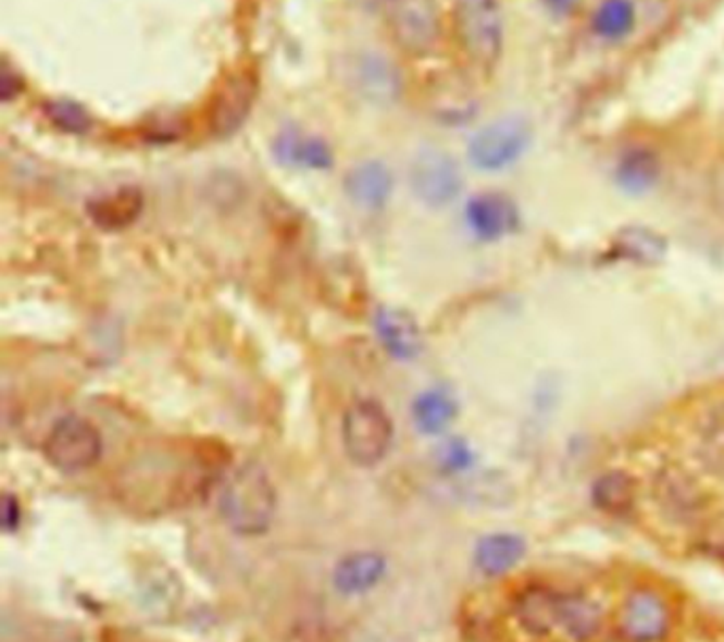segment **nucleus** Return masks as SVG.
I'll return each instance as SVG.
<instances>
[{
  "label": "nucleus",
  "mask_w": 724,
  "mask_h": 642,
  "mask_svg": "<svg viewBox=\"0 0 724 642\" xmlns=\"http://www.w3.org/2000/svg\"><path fill=\"white\" fill-rule=\"evenodd\" d=\"M46 456L53 468L66 474L90 470L102 456V436L88 419L79 415H66L51 428L47 436Z\"/></svg>",
  "instance_id": "39448f33"
},
{
  "label": "nucleus",
  "mask_w": 724,
  "mask_h": 642,
  "mask_svg": "<svg viewBox=\"0 0 724 642\" xmlns=\"http://www.w3.org/2000/svg\"><path fill=\"white\" fill-rule=\"evenodd\" d=\"M532 124L521 115H505L480 128L467 147L470 162L485 173L512 166L532 145Z\"/></svg>",
  "instance_id": "20e7f679"
},
{
  "label": "nucleus",
  "mask_w": 724,
  "mask_h": 642,
  "mask_svg": "<svg viewBox=\"0 0 724 642\" xmlns=\"http://www.w3.org/2000/svg\"><path fill=\"white\" fill-rule=\"evenodd\" d=\"M258 75L251 69H238L220 84L209 111V128L215 137H232L242 128L258 100Z\"/></svg>",
  "instance_id": "6e6552de"
},
{
  "label": "nucleus",
  "mask_w": 724,
  "mask_h": 642,
  "mask_svg": "<svg viewBox=\"0 0 724 642\" xmlns=\"http://www.w3.org/2000/svg\"><path fill=\"white\" fill-rule=\"evenodd\" d=\"M550 9H554L557 13H565V11H572L576 7L578 0H546Z\"/></svg>",
  "instance_id": "2f4dec72"
},
{
  "label": "nucleus",
  "mask_w": 724,
  "mask_h": 642,
  "mask_svg": "<svg viewBox=\"0 0 724 642\" xmlns=\"http://www.w3.org/2000/svg\"><path fill=\"white\" fill-rule=\"evenodd\" d=\"M654 501L667 519L688 526L703 517L706 492L699 481L679 466L663 468L654 479Z\"/></svg>",
  "instance_id": "9d476101"
},
{
  "label": "nucleus",
  "mask_w": 724,
  "mask_h": 642,
  "mask_svg": "<svg viewBox=\"0 0 724 642\" xmlns=\"http://www.w3.org/2000/svg\"><path fill=\"white\" fill-rule=\"evenodd\" d=\"M559 628L576 642H589L601 630V608L581 594H559Z\"/></svg>",
  "instance_id": "4be33fe9"
},
{
  "label": "nucleus",
  "mask_w": 724,
  "mask_h": 642,
  "mask_svg": "<svg viewBox=\"0 0 724 642\" xmlns=\"http://www.w3.org/2000/svg\"><path fill=\"white\" fill-rule=\"evenodd\" d=\"M621 632L632 642H661L672 630V610L665 597L637 590L623 602Z\"/></svg>",
  "instance_id": "9b49d317"
},
{
  "label": "nucleus",
  "mask_w": 724,
  "mask_h": 642,
  "mask_svg": "<svg viewBox=\"0 0 724 642\" xmlns=\"http://www.w3.org/2000/svg\"><path fill=\"white\" fill-rule=\"evenodd\" d=\"M47 120L66 135H86L91 128V115L75 100L55 98L46 104Z\"/></svg>",
  "instance_id": "bb28decb"
},
{
  "label": "nucleus",
  "mask_w": 724,
  "mask_h": 642,
  "mask_svg": "<svg viewBox=\"0 0 724 642\" xmlns=\"http://www.w3.org/2000/svg\"><path fill=\"white\" fill-rule=\"evenodd\" d=\"M457 37L480 66H494L503 47V17L498 0H457Z\"/></svg>",
  "instance_id": "7ed1b4c3"
},
{
  "label": "nucleus",
  "mask_w": 724,
  "mask_h": 642,
  "mask_svg": "<svg viewBox=\"0 0 724 642\" xmlns=\"http://www.w3.org/2000/svg\"><path fill=\"white\" fill-rule=\"evenodd\" d=\"M220 510L232 532L240 536L264 534L276 510V490L269 472L255 461L240 466L224 485Z\"/></svg>",
  "instance_id": "f257e3e1"
},
{
  "label": "nucleus",
  "mask_w": 724,
  "mask_h": 642,
  "mask_svg": "<svg viewBox=\"0 0 724 642\" xmlns=\"http://www.w3.org/2000/svg\"><path fill=\"white\" fill-rule=\"evenodd\" d=\"M374 328L385 351L400 360H416L423 351V334L416 320L398 307H383L374 318Z\"/></svg>",
  "instance_id": "ddd939ff"
},
{
  "label": "nucleus",
  "mask_w": 724,
  "mask_h": 642,
  "mask_svg": "<svg viewBox=\"0 0 724 642\" xmlns=\"http://www.w3.org/2000/svg\"><path fill=\"white\" fill-rule=\"evenodd\" d=\"M457 413L459 405L453 394L440 387L423 392L412 405V417L416 428L429 436L442 434L453 423Z\"/></svg>",
  "instance_id": "b1692460"
},
{
  "label": "nucleus",
  "mask_w": 724,
  "mask_h": 642,
  "mask_svg": "<svg viewBox=\"0 0 724 642\" xmlns=\"http://www.w3.org/2000/svg\"><path fill=\"white\" fill-rule=\"evenodd\" d=\"M440 461L447 470H465L472 464V452L463 441L453 439L442 447Z\"/></svg>",
  "instance_id": "cd10ccee"
},
{
  "label": "nucleus",
  "mask_w": 724,
  "mask_h": 642,
  "mask_svg": "<svg viewBox=\"0 0 724 642\" xmlns=\"http://www.w3.org/2000/svg\"><path fill=\"white\" fill-rule=\"evenodd\" d=\"M465 220L480 240L489 243L514 234L521 226L516 205L499 192H483L474 196L465 207Z\"/></svg>",
  "instance_id": "f8f14e48"
},
{
  "label": "nucleus",
  "mask_w": 724,
  "mask_h": 642,
  "mask_svg": "<svg viewBox=\"0 0 724 642\" xmlns=\"http://www.w3.org/2000/svg\"><path fill=\"white\" fill-rule=\"evenodd\" d=\"M394 441V423L376 400H358L342 417V445L362 468L383 461Z\"/></svg>",
  "instance_id": "f03ea898"
},
{
  "label": "nucleus",
  "mask_w": 724,
  "mask_h": 642,
  "mask_svg": "<svg viewBox=\"0 0 724 642\" xmlns=\"http://www.w3.org/2000/svg\"><path fill=\"white\" fill-rule=\"evenodd\" d=\"M387 570V559L376 551L345 555L334 570V588L345 596H360L376 588Z\"/></svg>",
  "instance_id": "2eb2a0df"
},
{
  "label": "nucleus",
  "mask_w": 724,
  "mask_h": 642,
  "mask_svg": "<svg viewBox=\"0 0 724 642\" xmlns=\"http://www.w3.org/2000/svg\"><path fill=\"white\" fill-rule=\"evenodd\" d=\"M274 158L289 169L325 171L332 166L334 156L329 145L317 137H304L296 131H285L274 138Z\"/></svg>",
  "instance_id": "a211bd4d"
},
{
  "label": "nucleus",
  "mask_w": 724,
  "mask_h": 642,
  "mask_svg": "<svg viewBox=\"0 0 724 642\" xmlns=\"http://www.w3.org/2000/svg\"><path fill=\"white\" fill-rule=\"evenodd\" d=\"M695 454L714 474H724V398L708 403L695 419Z\"/></svg>",
  "instance_id": "dca6fc26"
},
{
  "label": "nucleus",
  "mask_w": 724,
  "mask_h": 642,
  "mask_svg": "<svg viewBox=\"0 0 724 642\" xmlns=\"http://www.w3.org/2000/svg\"><path fill=\"white\" fill-rule=\"evenodd\" d=\"M15 82H20L17 75H13L9 69H4L2 77H0V96L4 102H9L15 94H20L22 86H15Z\"/></svg>",
  "instance_id": "7c9ffc66"
},
{
  "label": "nucleus",
  "mask_w": 724,
  "mask_h": 642,
  "mask_svg": "<svg viewBox=\"0 0 724 642\" xmlns=\"http://www.w3.org/2000/svg\"><path fill=\"white\" fill-rule=\"evenodd\" d=\"M410 187L414 196L434 209L451 205L461 192V171L442 149H423L410 164Z\"/></svg>",
  "instance_id": "0eeeda50"
},
{
  "label": "nucleus",
  "mask_w": 724,
  "mask_h": 642,
  "mask_svg": "<svg viewBox=\"0 0 724 642\" xmlns=\"http://www.w3.org/2000/svg\"><path fill=\"white\" fill-rule=\"evenodd\" d=\"M661 164L659 158L648 149H632L623 156L616 166V184L623 192L641 196L659 182Z\"/></svg>",
  "instance_id": "393cba45"
},
{
  "label": "nucleus",
  "mask_w": 724,
  "mask_h": 642,
  "mask_svg": "<svg viewBox=\"0 0 724 642\" xmlns=\"http://www.w3.org/2000/svg\"><path fill=\"white\" fill-rule=\"evenodd\" d=\"M514 615L532 637H546L559 628V594L546 588H527L516 597Z\"/></svg>",
  "instance_id": "6ab92c4d"
},
{
  "label": "nucleus",
  "mask_w": 724,
  "mask_h": 642,
  "mask_svg": "<svg viewBox=\"0 0 724 642\" xmlns=\"http://www.w3.org/2000/svg\"><path fill=\"white\" fill-rule=\"evenodd\" d=\"M394 41L410 55H427L440 39L436 0H385Z\"/></svg>",
  "instance_id": "423d86ee"
},
{
  "label": "nucleus",
  "mask_w": 724,
  "mask_h": 642,
  "mask_svg": "<svg viewBox=\"0 0 724 642\" xmlns=\"http://www.w3.org/2000/svg\"><path fill=\"white\" fill-rule=\"evenodd\" d=\"M20 519H22V513H20L17 498H13L11 494H4L2 496V528L7 532H13L20 528Z\"/></svg>",
  "instance_id": "c756f323"
},
{
  "label": "nucleus",
  "mask_w": 724,
  "mask_h": 642,
  "mask_svg": "<svg viewBox=\"0 0 724 642\" xmlns=\"http://www.w3.org/2000/svg\"><path fill=\"white\" fill-rule=\"evenodd\" d=\"M347 86L372 104H389L402 92V79L394 62L380 53L360 51L345 60Z\"/></svg>",
  "instance_id": "1a4fd4ad"
},
{
  "label": "nucleus",
  "mask_w": 724,
  "mask_h": 642,
  "mask_svg": "<svg viewBox=\"0 0 724 642\" xmlns=\"http://www.w3.org/2000/svg\"><path fill=\"white\" fill-rule=\"evenodd\" d=\"M610 254L637 267H657L667 256V240L657 230L625 226L614 234Z\"/></svg>",
  "instance_id": "f3484780"
},
{
  "label": "nucleus",
  "mask_w": 724,
  "mask_h": 642,
  "mask_svg": "<svg viewBox=\"0 0 724 642\" xmlns=\"http://www.w3.org/2000/svg\"><path fill=\"white\" fill-rule=\"evenodd\" d=\"M590 501L608 515H627L637 501V483L625 470H608L592 483Z\"/></svg>",
  "instance_id": "5701e85b"
},
{
  "label": "nucleus",
  "mask_w": 724,
  "mask_h": 642,
  "mask_svg": "<svg viewBox=\"0 0 724 642\" xmlns=\"http://www.w3.org/2000/svg\"><path fill=\"white\" fill-rule=\"evenodd\" d=\"M703 550L708 551L710 555L724 559V513L716 515L706 528H703V536H701Z\"/></svg>",
  "instance_id": "c85d7f7f"
},
{
  "label": "nucleus",
  "mask_w": 724,
  "mask_h": 642,
  "mask_svg": "<svg viewBox=\"0 0 724 642\" xmlns=\"http://www.w3.org/2000/svg\"><path fill=\"white\" fill-rule=\"evenodd\" d=\"M635 24V9L632 0H603L592 17V28L599 37L619 41L625 39Z\"/></svg>",
  "instance_id": "a878e982"
},
{
  "label": "nucleus",
  "mask_w": 724,
  "mask_h": 642,
  "mask_svg": "<svg viewBox=\"0 0 724 642\" xmlns=\"http://www.w3.org/2000/svg\"><path fill=\"white\" fill-rule=\"evenodd\" d=\"M525 551L527 545L521 536L498 532L478 541L474 551V561L483 575L499 577L512 570L525 557Z\"/></svg>",
  "instance_id": "412c9836"
},
{
  "label": "nucleus",
  "mask_w": 724,
  "mask_h": 642,
  "mask_svg": "<svg viewBox=\"0 0 724 642\" xmlns=\"http://www.w3.org/2000/svg\"><path fill=\"white\" fill-rule=\"evenodd\" d=\"M347 196L362 209H383L394 192V175L387 164L378 160H367L349 171L345 180Z\"/></svg>",
  "instance_id": "4468645a"
},
{
  "label": "nucleus",
  "mask_w": 724,
  "mask_h": 642,
  "mask_svg": "<svg viewBox=\"0 0 724 642\" xmlns=\"http://www.w3.org/2000/svg\"><path fill=\"white\" fill-rule=\"evenodd\" d=\"M142 194L136 187H122L107 196L90 200L88 213L96 226L104 230H122L135 224L142 211Z\"/></svg>",
  "instance_id": "aec40b11"
}]
</instances>
